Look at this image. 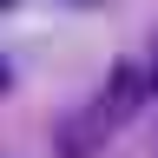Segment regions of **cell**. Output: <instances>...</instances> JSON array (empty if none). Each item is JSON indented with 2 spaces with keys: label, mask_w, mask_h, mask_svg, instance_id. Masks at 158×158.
<instances>
[{
  "label": "cell",
  "mask_w": 158,
  "mask_h": 158,
  "mask_svg": "<svg viewBox=\"0 0 158 158\" xmlns=\"http://www.w3.org/2000/svg\"><path fill=\"white\" fill-rule=\"evenodd\" d=\"M152 86H158L152 66H132V59H125V66H112V79L66 118V125H59V158H92V152H99V145H106V138L152 99Z\"/></svg>",
  "instance_id": "cell-1"
},
{
  "label": "cell",
  "mask_w": 158,
  "mask_h": 158,
  "mask_svg": "<svg viewBox=\"0 0 158 158\" xmlns=\"http://www.w3.org/2000/svg\"><path fill=\"white\" fill-rule=\"evenodd\" d=\"M0 92H7V66H0Z\"/></svg>",
  "instance_id": "cell-2"
}]
</instances>
